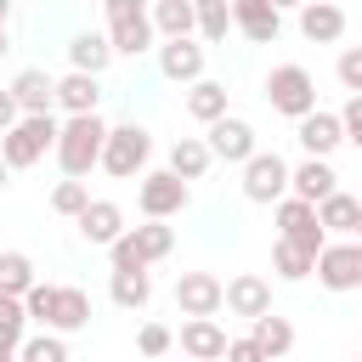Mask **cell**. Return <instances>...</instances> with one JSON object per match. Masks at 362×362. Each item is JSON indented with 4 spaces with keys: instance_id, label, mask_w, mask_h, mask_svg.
<instances>
[{
    "instance_id": "obj_1",
    "label": "cell",
    "mask_w": 362,
    "mask_h": 362,
    "mask_svg": "<svg viewBox=\"0 0 362 362\" xmlns=\"http://www.w3.org/2000/svg\"><path fill=\"white\" fill-rule=\"evenodd\" d=\"M102 136H107V119L102 113H68L57 119V164H62V181H85L102 158Z\"/></svg>"
},
{
    "instance_id": "obj_2",
    "label": "cell",
    "mask_w": 362,
    "mask_h": 362,
    "mask_svg": "<svg viewBox=\"0 0 362 362\" xmlns=\"http://www.w3.org/2000/svg\"><path fill=\"white\" fill-rule=\"evenodd\" d=\"M170 249H175V226L170 221H147V226H124L107 243V260H113V272H153Z\"/></svg>"
},
{
    "instance_id": "obj_3",
    "label": "cell",
    "mask_w": 362,
    "mask_h": 362,
    "mask_svg": "<svg viewBox=\"0 0 362 362\" xmlns=\"http://www.w3.org/2000/svg\"><path fill=\"white\" fill-rule=\"evenodd\" d=\"M147 158H153V130L147 124H107V136H102V158H96V170H107L113 181H136L141 170H147Z\"/></svg>"
},
{
    "instance_id": "obj_4",
    "label": "cell",
    "mask_w": 362,
    "mask_h": 362,
    "mask_svg": "<svg viewBox=\"0 0 362 362\" xmlns=\"http://www.w3.org/2000/svg\"><path fill=\"white\" fill-rule=\"evenodd\" d=\"M51 147H57V113H23L0 136V164L6 170H34Z\"/></svg>"
},
{
    "instance_id": "obj_5",
    "label": "cell",
    "mask_w": 362,
    "mask_h": 362,
    "mask_svg": "<svg viewBox=\"0 0 362 362\" xmlns=\"http://www.w3.org/2000/svg\"><path fill=\"white\" fill-rule=\"evenodd\" d=\"M102 11H107V45H113V57H141V51H153V23H147V0H102Z\"/></svg>"
},
{
    "instance_id": "obj_6",
    "label": "cell",
    "mask_w": 362,
    "mask_h": 362,
    "mask_svg": "<svg viewBox=\"0 0 362 362\" xmlns=\"http://www.w3.org/2000/svg\"><path fill=\"white\" fill-rule=\"evenodd\" d=\"M266 102H272V113H283V119H305V113L317 107V79H311V68H305V62H277V68L266 74Z\"/></svg>"
},
{
    "instance_id": "obj_7",
    "label": "cell",
    "mask_w": 362,
    "mask_h": 362,
    "mask_svg": "<svg viewBox=\"0 0 362 362\" xmlns=\"http://www.w3.org/2000/svg\"><path fill=\"white\" fill-rule=\"evenodd\" d=\"M311 272H317V283H322L328 294L362 288V243H356V238H328V243L317 249Z\"/></svg>"
},
{
    "instance_id": "obj_8",
    "label": "cell",
    "mask_w": 362,
    "mask_h": 362,
    "mask_svg": "<svg viewBox=\"0 0 362 362\" xmlns=\"http://www.w3.org/2000/svg\"><path fill=\"white\" fill-rule=\"evenodd\" d=\"M187 204H192V187L175 181L170 170H141V175H136V209H141L147 221H175Z\"/></svg>"
},
{
    "instance_id": "obj_9",
    "label": "cell",
    "mask_w": 362,
    "mask_h": 362,
    "mask_svg": "<svg viewBox=\"0 0 362 362\" xmlns=\"http://www.w3.org/2000/svg\"><path fill=\"white\" fill-rule=\"evenodd\" d=\"M238 170H243V198H249V204H277V198H288V158H283L277 147H272V153L255 147Z\"/></svg>"
},
{
    "instance_id": "obj_10",
    "label": "cell",
    "mask_w": 362,
    "mask_h": 362,
    "mask_svg": "<svg viewBox=\"0 0 362 362\" xmlns=\"http://www.w3.org/2000/svg\"><path fill=\"white\" fill-rule=\"evenodd\" d=\"M272 221H277V238H283V243H294V249H305L311 260H317V249L328 243V238H322V226H317V209H311V204H300V198H277V204H272Z\"/></svg>"
},
{
    "instance_id": "obj_11",
    "label": "cell",
    "mask_w": 362,
    "mask_h": 362,
    "mask_svg": "<svg viewBox=\"0 0 362 362\" xmlns=\"http://www.w3.org/2000/svg\"><path fill=\"white\" fill-rule=\"evenodd\" d=\"M209 136H204V147H209V158H221V164H243L255 147H260V136H255V124L249 119H238V113H221L215 124H204Z\"/></svg>"
},
{
    "instance_id": "obj_12",
    "label": "cell",
    "mask_w": 362,
    "mask_h": 362,
    "mask_svg": "<svg viewBox=\"0 0 362 362\" xmlns=\"http://www.w3.org/2000/svg\"><path fill=\"white\" fill-rule=\"evenodd\" d=\"M221 305L232 311V317H266L272 311V283L260 277V272H238L232 283H221Z\"/></svg>"
},
{
    "instance_id": "obj_13",
    "label": "cell",
    "mask_w": 362,
    "mask_h": 362,
    "mask_svg": "<svg viewBox=\"0 0 362 362\" xmlns=\"http://www.w3.org/2000/svg\"><path fill=\"white\" fill-rule=\"evenodd\" d=\"M294 141L305 147V158H334V153L345 147V136H339V119H334L328 107H311L305 119H294Z\"/></svg>"
},
{
    "instance_id": "obj_14",
    "label": "cell",
    "mask_w": 362,
    "mask_h": 362,
    "mask_svg": "<svg viewBox=\"0 0 362 362\" xmlns=\"http://www.w3.org/2000/svg\"><path fill=\"white\" fill-rule=\"evenodd\" d=\"M328 192H339V170H334L328 158H300V164H288V198L322 204Z\"/></svg>"
},
{
    "instance_id": "obj_15",
    "label": "cell",
    "mask_w": 362,
    "mask_h": 362,
    "mask_svg": "<svg viewBox=\"0 0 362 362\" xmlns=\"http://www.w3.org/2000/svg\"><path fill=\"white\" fill-rule=\"evenodd\" d=\"M74 226H79V238H85L90 249H107V243L124 232V209H119L113 198H90V204L74 215Z\"/></svg>"
},
{
    "instance_id": "obj_16",
    "label": "cell",
    "mask_w": 362,
    "mask_h": 362,
    "mask_svg": "<svg viewBox=\"0 0 362 362\" xmlns=\"http://www.w3.org/2000/svg\"><path fill=\"white\" fill-rule=\"evenodd\" d=\"M175 305H181V317H215L221 311V277L215 272H181L175 277Z\"/></svg>"
},
{
    "instance_id": "obj_17",
    "label": "cell",
    "mask_w": 362,
    "mask_h": 362,
    "mask_svg": "<svg viewBox=\"0 0 362 362\" xmlns=\"http://www.w3.org/2000/svg\"><path fill=\"white\" fill-rule=\"evenodd\" d=\"M317 209V226H322V238H362V204L339 187V192H328L322 204H311Z\"/></svg>"
},
{
    "instance_id": "obj_18",
    "label": "cell",
    "mask_w": 362,
    "mask_h": 362,
    "mask_svg": "<svg viewBox=\"0 0 362 362\" xmlns=\"http://www.w3.org/2000/svg\"><path fill=\"white\" fill-rule=\"evenodd\" d=\"M232 28L255 45H277L283 34V11H272L266 0H232Z\"/></svg>"
},
{
    "instance_id": "obj_19",
    "label": "cell",
    "mask_w": 362,
    "mask_h": 362,
    "mask_svg": "<svg viewBox=\"0 0 362 362\" xmlns=\"http://www.w3.org/2000/svg\"><path fill=\"white\" fill-rule=\"evenodd\" d=\"M158 74H164L170 85L204 79V45H198V40H164V45H158Z\"/></svg>"
},
{
    "instance_id": "obj_20",
    "label": "cell",
    "mask_w": 362,
    "mask_h": 362,
    "mask_svg": "<svg viewBox=\"0 0 362 362\" xmlns=\"http://www.w3.org/2000/svg\"><path fill=\"white\" fill-rule=\"evenodd\" d=\"M300 34H305L311 45H339V40H345V11H339L334 0H305V6H300Z\"/></svg>"
},
{
    "instance_id": "obj_21",
    "label": "cell",
    "mask_w": 362,
    "mask_h": 362,
    "mask_svg": "<svg viewBox=\"0 0 362 362\" xmlns=\"http://www.w3.org/2000/svg\"><path fill=\"white\" fill-rule=\"evenodd\" d=\"M57 79L45 74V68H23L6 90H11V102H17V113H57V90H51Z\"/></svg>"
},
{
    "instance_id": "obj_22",
    "label": "cell",
    "mask_w": 362,
    "mask_h": 362,
    "mask_svg": "<svg viewBox=\"0 0 362 362\" xmlns=\"http://www.w3.org/2000/svg\"><path fill=\"white\" fill-rule=\"evenodd\" d=\"M181 351H187L192 362H221L226 328H221L215 317H187V322H181Z\"/></svg>"
},
{
    "instance_id": "obj_23",
    "label": "cell",
    "mask_w": 362,
    "mask_h": 362,
    "mask_svg": "<svg viewBox=\"0 0 362 362\" xmlns=\"http://www.w3.org/2000/svg\"><path fill=\"white\" fill-rule=\"evenodd\" d=\"M107 62H113V45H107V34L85 28V34H74V40H68V68H74V74H90V79H102V74H107Z\"/></svg>"
},
{
    "instance_id": "obj_24",
    "label": "cell",
    "mask_w": 362,
    "mask_h": 362,
    "mask_svg": "<svg viewBox=\"0 0 362 362\" xmlns=\"http://www.w3.org/2000/svg\"><path fill=\"white\" fill-rule=\"evenodd\" d=\"M45 328H51V334H62V339H68V334H79V328H90V294H85V288H57Z\"/></svg>"
},
{
    "instance_id": "obj_25",
    "label": "cell",
    "mask_w": 362,
    "mask_h": 362,
    "mask_svg": "<svg viewBox=\"0 0 362 362\" xmlns=\"http://www.w3.org/2000/svg\"><path fill=\"white\" fill-rule=\"evenodd\" d=\"M249 339H255V351H260L266 362H283V356L294 351V322L277 317V311H266V317L249 322Z\"/></svg>"
},
{
    "instance_id": "obj_26",
    "label": "cell",
    "mask_w": 362,
    "mask_h": 362,
    "mask_svg": "<svg viewBox=\"0 0 362 362\" xmlns=\"http://www.w3.org/2000/svg\"><path fill=\"white\" fill-rule=\"evenodd\" d=\"M51 90H57V107H62V113H96V107H102V79H90V74H74V68H68Z\"/></svg>"
},
{
    "instance_id": "obj_27",
    "label": "cell",
    "mask_w": 362,
    "mask_h": 362,
    "mask_svg": "<svg viewBox=\"0 0 362 362\" xmlns=\"http://www.w3.org/2000/svg\"><path fill=\"white\" fill-rule=\"evenodd\" d=\"M209 164H215V158H209L204 136H181V141L170 147V164H164V170H170L175 181H187V187H192V181H204V175H209Z\"/></svg>"
},
{
    "instance_id": "obj_28",
    "label": "cell",
    "mask_w": 362,
    "mask_h": 362,
    "mask_svg": "<svg viewBox=\"0 0 362 362\" xmlns=\"http://www.w3.org/2000/svg\"><path fill=\"white\" fill-rule=\"evenodd\" d=\"M147 23L158 40H192V0H147Z\"/></svg>"
},
{
    "instance_id": "obj_29",
    "label": "cell",
    "mask_w": 362,
    "mask_h": 362,
    "mask_svg": "<svg viewBox=\"0 0 362 362\" xmlns=\"http://www.w3.org/2000/svg\"><path fill=\"white\" fill-rule=\"evenodd\" d=\"M226 34H232V6L226 0H192V40L226 45Z\"/></svg>"
},
{
    "instance_id": "obj_30",
    "label": "cell",
    "mask_w": 362,
    "mask_h": 362,
    "mask_svg": "<svg viewBox=\"0 0 362 362\" xmlns=\"http://www.w3.org/2000/svg\"><path fill=\"white\" fill-rule=\"evenodd\" d=\"M187 113H192L198 124H215V119L226 113V85H221V79H192V85H187Z\"/></svg>"
},
{
    "instance_id": "obj_31",
    "label": "cell",
    "mask_w": 362,
    "mask_h": 362,
    "mask_svg": "<svg viewBox=\"0 0 362 362\" xmlns=\"http://www.w3.org/2000/svg\"><path fill=\"white\" fill-rule=\"evenodd\" d=\"M40 283V272H34V260L23 255V249H0V294H11V300H23L28 288Z\"/></svg>"
},
{
    "instance_id": "obj_32",
    "label": "cell",
    "mask_w": 362,
    "mask_h": 362,
    "mask_svg": "<svg viewBox=\"0 0 362 362\" xmlns=\"http://www.w3.org/2000/svg\"><path fill=\"white\" fill-rule=\"evenodd\" d=\"M107 294H113V305H124V311H147L153 277H147V272H113V277H107Z\"/></svg>"
},
{
    "instance_id": "obj_33",
    "label": "cell",
    "mask_w": 362,
    "mask_h": 362,
    "mask_svg": "<svg viewBox=\"0 0 362 362\" xmlns=\"http://www.w3.org/2000/svg\"><path fill=\"white\" fill-rule=\"evenodd\" d=\"M17 362H74V356H68V339L45 328V334H28L17 345Z\"/></svg>"
},
{
    "instance_id": "obj_34",
    "label": "cell",
    "mask_w": 362,
    "mask_h": 362,
    "mask_svg": "<svg viewBox=\"0 0 362 362\" xmlns=\"http://www.w3.org/2000/svg\"><path fill=\"white\" fill-rule=\"evenodd\" d=\"M272 272H277L283 283H305V277H311V255L277 238V243H272Z\"/></svg>"
},
{
    "instance_id": "obj_35",
    "label": "cell",
    "mask_w": 362,
    "mask_h": 362,
    "mask_svg": "<svg viewBox=\"0 0 362 362\" xmlns=\"http://www.w3.org/2000/svg\"><path fill=\"white\" fill-rule=\"evenodd\" d=\"M28 339V317H23V300L0 294V351H17Z\"/></svg>"
},
{
    "instance_id": "obj_36",
    "label": "cell",
    "mask_w": 362,
    "mask_h": 362,
    "mask_svg": "<svg viewBox=\"0 0 362 362\" xmlns=\"http://www.w3.org/2000/svg\"><path fill=\"white\" fill-rule=\"evenodd\" d=\"M85 204H90V187H85V181H57V187H51V209H57V215L74 221Z\"/></svg>"
},
{
    "instance_id": "obj_37",
    "label": "cell",
    "mask_w": 362,
    "mask_h": 362,
    "mask_svg": "<svg viewBox=\"0 0 362 362\" xmlns=\"http://www.w3.org/2000/svg\"><path fill=\"white\" fill-rule=\"evenodd\" d=\"M334 74H339L345 96H362V45H345V51H339V62H334Z\"/></svg>"
},
{
    "instance_id": "obj_38",
    "label": "cell",
    "mask_w": 362,
    "mask_h": 362,
    "mask_svg": "<svg viewBox=\"0 0 362 362\" xmlns=\"http://www.w3.org/2000/svg\"><path fill=\"white\" fill-rule=\"evenodd\" d=\"M170 345H175V334H170L164 322H141V328H136V351H141V356H164Z\"/></svg>"
},
{
    "instance_id": "obj_39",
    "label": "cell",
    "mask_w": 362,
    "mask_h": 362,
    "mask_svg": "<svg viewBox=\"0 0 362 362\" xmlns=\"http://www.w3.org/2000/svg\"><path fill=\"white\" fill-rule=\"evenodd\" d=\"M51 300H57V283H34V288L23 294V317H28V322H45V317H51Z\"/></svg>"
},
{
    "instance_id": "obj_40",
    "label": "cell",
    "mask_w": 362,
    "mask_h": 362,
    "mask_svg": "<svg viewBox=\"0 0 362 362\" xmlns=\"http://www.w3.org/2000/svg\"><path fill=\"white\" fill-rule=\"evenodd\" d=\"M334 119H339V136L362 147V96H345V107H339Z\"/></svg>"
},
{
    "instance_id": "obj_41",
    "label": "cell",
    "mask_w": 362,
    "mask_h": 362,
    "mask_svg": "<svg viewBox=\"0 0 362 362\" xmlns=\"http://www.w3.org/2000/svg\"><path fill=\"white\" fill-rule=\"evenodd\" d=\"M221 362H266L260 351H255V339L243 334V339H226V351H221Z\"/></svg>"
},
{
    "instance_id": "obj_42",
    "label": "cell",
    "mask_w": 362,
    "mask_h": 362,
    "mask_svg": "<svg viewBox=\"0 0 362 362\" xmlns=\"http://www.w3.org/2000/svg\"><path fill=\"white\" fill-rule=\"evenodd\" d=\"M17 119H23V113H17V102H11V90L0 85V136H6V130H11Z\"/></svg>"
},
{
    "instance_id": "obj_43",
    "label": "cell",
    "mask_w": 362,
    "mask_h": 362,
    "mask_svg": "<svg viewBox=\"0 0 362 362\" xmlns=\"http://www.w3.org/2000/svg\"><path fill=\"white\" fill-rule=\"evenodd\" d=\"M266 6H272V11H300L305 0H266Z\"/></svg>"
},
{
    "instance_id": "obj_44",
    "label": "cell",
    "mask_w": 362,
    "mask_h": 362,
    "mask_svg": "<svg viewBox=\"0 0 362 362\" xmlns=\"http://www.w3.org/2000/svg\"><path fill=\"white\" fill-rule=\"evenodd\" d=\"M6 23H11V0H0V28H6Z\"/></svg>"
},
{
    "instance_id": "obj_45",
    "label": "cell",
    "mask_w": 362,
    "mask_h": 362,
    "mask_svg": "<svg viewBox=\"0 0 362 362\" xmlns=\"http://www.w3.org/2000/svg\"><path fill=\"white\" fill-rule=\"evenodd\" d=\"M6 51H11V34H6V28H0V57H6Z\"/></svg>"
},
{
    "instance_id": "obj_46",
    "label": "cell",
    "mask_w": 362,
    "mask_h": 362,
    "mask_svg": "<svg viewBox=\"0 0 362 362\" xmlns=\"http://www.w3.org/2000/svg\"><path fill=\"white\" fill-rule=\"evenodd\" d=\"M6 187H11V170H6V164H0V192H6Z\"/></svg>"
},
{
    "instance_id": "obj_47",
    "label": "cell",
    "mask_w": 362,
    "mask_h": 362,
    "mask_svg": "<svg viewBox=\"0 0 362 362\" xmlns=\"http://www.w3.org/2000/svg\"><path fill=\"white\" fill-rule=\"evenodd\" d=\"M0 362H17V351H0Z\"/></svg>"
},
{
    "instance_id": "obj_48",
    "label": "cell",
    "mask_w": 362,
    "mask_h": 362,
    "mask_svg": "<svg viewBox=\"0 0 362 362\" xmlns=\"http://www.w3.org/2000/svg\"><path fill=\"white\" fill-rule=\"evenodd\" d=\"M226 6H232V0H226Z\"/></svg>"
}]
</instances>
